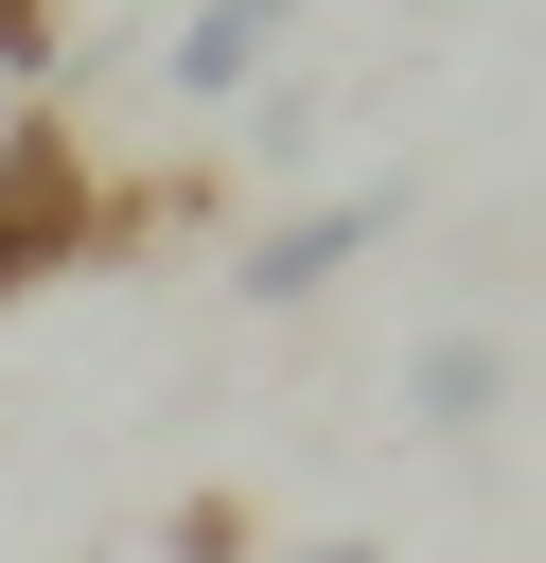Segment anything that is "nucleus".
Listing matches in <instances>:
<instances>
[{"mask_svg":"<svg viewBox=\"0 0 546 563\" xmlns=\"http://www.w3.org/2000/svg\"><path fill=\"white\" fill-rule=\"evenodd\" d=\"M387 229H405V176H370V194H335V211H282V229L247 246V282H229V299H247V317H299V299H335Z\"/></svg>","mask_w":546,"mask_h":563,"instance_id":"f03ea898","label":"nucleus"},{"mask_svg":"<svg viewBox=\"0 0 546 563\" xmlns=\"http://www.w3.org/2000/svg\"><path fill=\"white\" fill-rule=\"evenodd\" d=\"M405 422H423V440H476V422H511V334L440 317V334L405 352Z\"/></svg>","mask_w":546,"mask_h":563,"instance_id":"20e7f679","label":"nucleus"},{"mask_svg":"<svg viewBox=\"0 0 546 563\" xmlns=\"http://www.w3.org/2000/svg\"><path fill=\"white\" fill-rule=\"evenodd\" d=\"M299 563H387V545H370V528H317V545H299Z\"/></svg>","mask_w":546,"mask_h":563,"instance_id":"0eeeda50","label":"nucleus"},{"mask_svg":"<svg viewBox=\"0 0 546 563\" xmlns=\"http://www.w3.org/2000/svg\"><path fill=\"white\" fill-rule=\"evenodd\" d=\"M0 70L53 88V70H70V0H0Z\"/></svg>","mask_w":546,"mask_h":563,"instance_id":"423d86ee","label":"nucleus"},{"mask_svg":"<svg viewBox=\"0 0 546 563\" xmlns=\"http://www.w3.org/2000/svg\"><path fill=\"white\" fill-rule=\"evenodd\" d=\"M159 563H247V493H176L159 510Z\"/></svg>","mask_w":546,"mask_h":563,"instance_id":"39448f33","label":"nucleus"},{"mask_svg":"<svg viewBox=\"0 0 546 563\" xmlns=\"http://www.w3.org/2000/svg\"><path fill=\"white\" fill-rule=\"evenodd\" d=\"M299 18H317V0H194V18L159 35V88H176V106H229V88H264V53H282Z\"/></svg>","mask_w":546,"mask_h":563,"instance_id":"7ed1b4c3","label":"nucleus"},{"mask_svg":"<svg viewBox=\"0 0 546 563\" xmlns=\"http://www.w3.org/2000/svg\"><path fill=\"white\" fill-rule=\"evenodd\" d=\"M88 211H106V176H88V141L35 106V123H0V299H35V282H70L88 264Z\"/></svg>","mask_w":546,"mask_h":563,"instance_id":"f257e3e1","label":"nucleus"}]
</instances>
